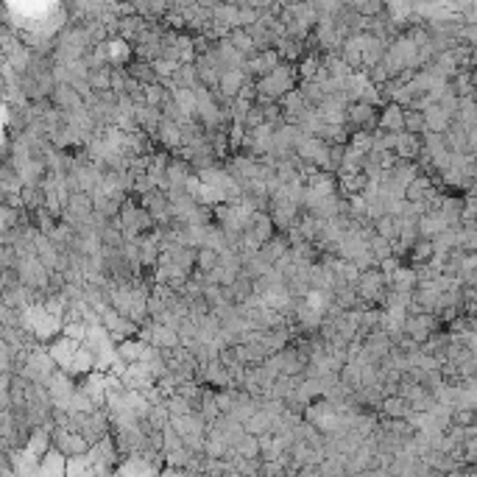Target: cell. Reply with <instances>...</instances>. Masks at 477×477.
<instances>
[{
  "mask_svg": "<svg viewBox=\"0 0 477 477\" xmlns=\"http://www.w3.org/2000/svg\"><path fill=\"white\" fill-rule=\"evenodd\" d=\"M421 115H424V129H427L430 134H444V131L452 126V118H449L438 104H430Z\"/></svg>",
  "mask_w": 477,
  "mask_h": 477,
  "instance_id": "7",
  "label": "cell"
},
{
  "mask_svg": "<svg viewBox=\"0 0 477 477\" xmlns=\"http://www.w3.org/2000/svg\"><path fill=\"white\" fill-rule=\"evenodd\" d=\"M366 246H369V254L374 257V263H377V266H380L382 260H388V257H391V243H388V241H382V237H377V234L371 237V241H369Z\"/></svg>",
  "mask_w": 477,
  "mask_h": 477,
  "instance_id": "15",
  "label": "cell"
},
{
  "mask_svg": "<svg viewBox=\"0 0 477 477\" xmlns=\"http://www.w3.org/2000/svg\"><path fill=\"white\" fill-rule=\"evenodd\" d=\"M288 252H291V243H288V237H285V234H280V232H277V234L271 237V241L260 249V254H263L271 266H274V263H280L282 257H288Z\"/></svg>",
  "mask_w": 477,
  "mask_h": 477,
  "instance_id": "8",
  "label": "cell"
},
{
  "mask_svg": "<svg viewBox=\"0 0 477 477\" xmlns=\"http://www.w3.org/2000/svg\"><path fill=\"white\" fill-rule=\"evenodd\" d=\"M374 234L382 237V241H388V243H394L396 241V218H391V215L377 218L374 220Z\"/></svg>",
  "mask_w": 477,
  "mask_h": 477,
  "instance_id": "13",
  "label": "cell"
},
{
  "mask_svg": "<svg viewBox=\"0 0 477 477\" xmlns=\"http://www.w3.org/2000/svg\"><path fill=\"white\" fill-rule=\"evenodd\" d=\"M394 156L402 159V162H416L421 156V137H413V134H396L394 137Z\"/></svg>",
  "mask_w": 477,
  "mask_h": 477,
  "instance_id": "3",
  "label": "cell"
},
{
  "mask_svg": "<svg viewBox=\"0 0 477 477\" xmlns=\"http://www.w3.org/2000/svg\"><path fill=\"white\" fill-rule=\"evenodd\" d=\"M405 260H410V266H424V263H430L432 260V246H430V241H421V237H419V241L410 246V252H407V257Z\"/></svg>",
  "mask_w": 477,
  "mask_h": 477,
  "instance_id": "11",
  "label": "cell"
},
{
  "mask_svg": "<svg viewBox=\"0 0 477 477\" xmlns=\"http://www.w3.org/2000/svg\"><path fill=\"white\" fill-rule=\"evenodd\" d=\"M215 266H218V254H215V252H209V249H198V252H195V268H198L201 277L212 274Z\"/></svg>",
  "mask_w": 477,
  "mask_h": 477,
  "instance_id": "14",
  "label": "cell"
},
{
  "mask_svg": "<svg viewBox=\"0 0 477 477\" xmlns=\"http://www.w3.org/2000/svg\"><path fill=\"white\" fill-rule=\"evenodd\" d=\"M143 92H145V106H151L156 112L170 101V90L165 84H148V87H143Z\"/></svg>",
  "mask_w": 477,
  "mask_h": 477,
  "instance_id": "9",
  "label": "cell"
},
{
  "mask_svg": "<svg viewBox=\"0 0 477 477\" xmlns=\"http://www.w3.org/2000/svg\"><path fill=\"white\" fill-rule=\"evenodd\" d=\"M382 410H385V416L394 419V421H402V419H410V416H413L410 407H407V402H405L402 396H385V399H382Z\"/></svg>",
  "mask_w": 477,
  "mask_h": 477,
  "instance_id": "10",
  "label": "cell"
},
{
  "mask_svg": "<svg viewBox=\"0 0 477 477\" xmlns=\"http://www.w3.org/2000/svg\"><path fill=\"white\" fill-rule=\"evenodd\" d=\"M402 126H405V134H413V137H421L427 129H424V115L416 112V109H402Z\"/></svg>",
  "mask_w": 477,
  "mask_h": 477,
  "instance_id": "12",
  "label": "cell"
},
{
  "mask_svg": "<svg viewBox=\"0 0 477 477\" xmlns=\"http://www.w3.org/2000/svg\"><path fill=\"white\" fill-rule=\"evenodd\" d=\"M416 285H419L416 268H407V266H399V268L388 277V291H394V293H407V296H413Z\"/></svg>",
  "mask_w": 477,
  "mask_h": 477,
  "instance_id": "4",
  "label": "cell"
},
{
  "mask_svg": "<svg viewBox=\"0 0 477 477\" xmlns=\"http://www.w3.org/2000/svg\"><path fill=\"white\" fill-rule=\"evenodd\" d=\"M438 330V318L435 316H430V313H419V316H407L405 318V327H402V332L413 341V343H424L432 332Z\"/></svg>",
  "mask_w": 477,
  "mask_h": 477,
  "instance_id": "2",
  "label": "cell"
},
{
  "mask_svg": "<svg viewBox=\"0 0 477 477\" xmlns=\"http://www.w3.org/2000/svg\"><path fill=\"white\" fill-rule=\"evenodd\" d=\"M446 229H449V223L444 220L441 212H427V215L419 218V237L421 241H432V237H438Z\"/></svg>",
  "mask_w": 477,
  "mask_h": 477,
  "instance_id": "6",
  "label": "cell"
},
{
  "mask_svg": "<svg viewBox=\"0 0 477 477\" xmlns=\"http://www.w3.org/2000/svg\"><path fill=\"white\" fill-rule=\"evenodd\" d=\"M296 67L293 65H280L274 73H268L266 79H260V81H254V90H257V98H263V101H280V98H285L288 92H293L296 90Z\"/></svg>",
  "mask_w": 477,
  "mask_h": 477,
  "instance_id": "1",
  "label": "cell"
},
{
  "mask_svg": "<svg viewBox=\"0 0 477 477\" xmlns=\"http://www.w3.org/2000/svg\"><path fill=\"white\" fill-rule=\"evenodd\" d=\"M154 143L162 145L165 151H179L181 148V131L176 123H168V120H159L156 131H154Z\"/></svg>",
  "mask_w": 477,
  "mask_h": 477,
  "instance_id": "5",
  "label": "cell"
}]
</instances>
